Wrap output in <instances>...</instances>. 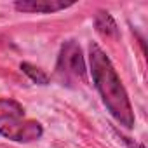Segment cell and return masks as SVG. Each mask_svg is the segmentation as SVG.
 <instances>
[{"instance_id": "1", "label": "cell", "mask_w": 148, "mask_h": 148, "mask_svg": "<svg viewBox=\"0 0 148 148\" xmlns=\"http://www.w3.org/2000/svg\"><path fill=\"white\" fill-rule=\"evenodd\" d=\"M89 63H91V75H92L94 86L105 106L120 125L132 129L134 112H132L127 91L122 86V80L117 75L110 58L98 44L89 45Z\"/></svg>"}, {"instance_id": "2", "label": "cell", "mask_w": 148, "mask_h": 148, "mask_svg": "<svg viewBox=\"0 0 148 148\" xmlns=\"http://www.w3.org/2000/svg\"><path fill=\"white\" fill-rule=\"evenodd\" d=\"M56 77L63 86L75 87L77 84H87V68L80 45L75 40H66L61 45L58 63H56Z\"/></svg>"}, {"instance_id": "3", "label": "cell", "mask_w": 148, "mask_h": 148, "mask_svg": "<svg viewBox=\"0 0 148 148\" xmlns=\"http://www.w3.org/2000/svg\"><path fill=\"white\" fill-rule=\"evenodd\" d=\"M0 134L18 143H30L42 138L44 129L37 120H9L0 125Z\"/></svg>"}, {"instance_id": "4", "label": "cell", "mask_w": 148, "mask_h": 148, "mask_svg": "<svg viewBox=\"0 0 148 148\" xmlns=\"http://www.w3.org/2000/svg\"><path fill=\"white\" fill-rule=\"evenodd\" d=\"M71 5H73L71 2H63V0H21V2L14 4V7L21 12H37V14H51L64 11Z\"/></svg>"}, {"instance_id": "5", "label": "cell", "mask_w": 148, "mask_h": 148, "mask_svg": "<svg viewBox=\"0 0 148 148\" xmlns=\"http://www.w3.org/2000/svg\"><path fill=\"white\" fill-rule=\"evenodd\" d=\"M94 26L103 37H106V38H110V37L112 38H119V28H117V23L113 21L110 12L99 11L94 16Z\"/></svg>"}, {"instance_id": "6", "label": "cell", "mask_w": 148, "mask_h": 148, "mask_svg": "<svg viewBox=\"0 0 148 148\" xmlns=\"http://www.w3.org/2000/svg\"><path fill=\"white\" fill-rule=\"evenodd\" d=\"M25 115V110L23 106L14 101V99H0V122L5 120H18Z\"/></svg>"}, {"instance_id": "7", "label": "cell", "mask_w": 148, "mask_h": 148, "mask_svg": "<svg viewBox=\"0 0 148 148\" xmlns=\"http://www.w3.org/2000/svg\"><path fill=\"white\" fill-rule=\"evenodd\" d=\"M21 70H23V73H26V75L35 84H40V86H47L49 84V75H47L44 70L33 66L32 63H21Z\"/></svg>"}, {"instance_id": "8", "label": "cell", "mask_w": 148, "mask_h": 148, "mask_svg": "<svg viewBox=\"0 0 148 148\" xmlns=\"http://www.w3.org/2000/svg\"><path fill=\"white\" fill-rule=\"evenodd\" d=\"M120 138H122V141H124L129 148H145L143 145H138L136 141H131V138H125V136H120Z\"/></svg>"}]
</instances>
